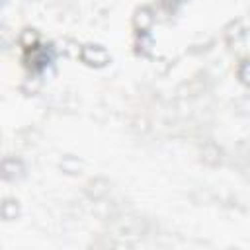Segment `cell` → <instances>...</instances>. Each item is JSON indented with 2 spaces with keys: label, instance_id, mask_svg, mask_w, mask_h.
I'll return each mask as SVG.
<instances>
[{
  "label": "cell",
  "instance_id": "2",
  "mask_svg": "<svg viewBox=\"0 0 250 250\" xmlns=\"http://www.w3.org/2000/svg\"><path fill=\"white\" fill-rule=\"evenodd\" d=\"M240 78H242V82H246V84H250V61H244V64L240 66Z\"/></svg>",
  "mask_w": 250,
  "mask_h": 250
},
{
  "label": "cell",
  "instance_id": "1",
  "mask_svg": "<svg viewBox=\"0 0 250 250\" xmlns=\"http://www.w3.org/2000/svg\"><path fill=\"white\" fill-rule=\"evenodd\" d=\"M49 61H51V55L47 53V49L31 47V51L27 49V53H25V62L31 70H41Z\"/></svg>",
  "mask_w": 250,
  "mask_h": 250
}]
</instances>
